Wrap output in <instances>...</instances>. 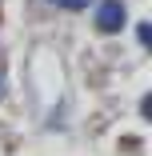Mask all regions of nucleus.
Masks as SVG:
<instances>
[{
    "mask_svg": "<svg viewBox=\"0 0 152 156\" xmlns=\"http://www.w3.org/2000/svg\"><path fill=\"white\" fill-rule=\"evenodd\" d=\"M96 28L100 32H120V28H124V4H120V0H100Z\"/></svg>",
    "mask_w": 152,
    "mask_h": 156,
    "instance_id": "1",
    "label": "nucleus"
},
{
    "mask_svg": "<svg viewBox=\"0 0 152 156\" xmlns=\"http://www.w3.org/2000/svg\"><path fill=\"white\" fill-rule=\"evenodd\" d=\"M136 36H140V44H152V28H148V24H140V28H136Z\"/></svg>",
    "mask_w": 152,
    "mask_h": 156,
    "instance_id": "3",
    "label": "nucleus"
},
{
    "mask_svg": "<svg viewBox=\"0 0 152 156\" xmlns=\"http://www.w3.org/2000/svg\"><path fill=\"white\" fill-rule=\"evenodd\" d=\"M56 8H68V12H80V8H88L92 0H52Z\"/></svg>",
    "mask_w": 152,
    "mask_h": 156,
    "instance_id": "2",
    "label": "nucleus"
}]
</instances>
